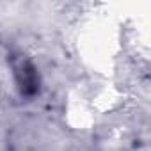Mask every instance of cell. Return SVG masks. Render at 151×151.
Segmentation results:
<instances>
[{"instance_id":"cell-1","label":"cell","mask_w":151,"mask_h":151,"mask_svg":"<svg viewBox=\"0 0 151 151\" xmlns=\"http://www.w3.org/2000/svg\"><path fill=\"white\" fill-rule=\"evenodd\" d=\"M11 68H13V75H14V82L18 86V91L22 96L32 98L39 93L41 87V78H39V73L37 68L34 66V62L18 53L11 57Z\"/></svg>"}]
</instances>
